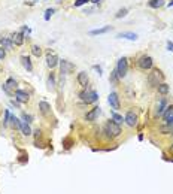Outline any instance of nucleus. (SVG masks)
Here are the masks:
<instances>
[{"mask_svg": "<svg viewBox=\"0 0 173 194\" xmlns=\"http://www.w3.org/2000/svg\"><path fill=\"white\" fill-rule=\"evenodd\" d=\"M163 81H164V75H163V72L158 70V69H154V70L148 75V82H149L151 87H158Z\"/></svg>", "mask_w": 173, "mask_h": 194, "instance_id": "f257e3e1", "label": "nucleus"}, {"mask_svg": "<svg viewBox=\"0 0 173 194\" xmlns=\"http://www.w3.org/2000/svg\"><path fill=\"white\" fill-rule=\"evenodd\" d=\"M105 131L112 139V137H117V136L121 134V127H120V124H117L114 121H108L106 125H105Z\"/></svg>", "mask_w": 173, "mask_h": 194, "instance_id": "f03ea898", "label": "nucleus"}, {"mask_svg": "<svg viewBox=\"0 0 173 194\" xmlns=\"http://www.w3.org/2000/svg\"><path fill=\"white\" fill-rule=\"evenodd\" d=\"M152 64H154V60H152V57H149V55H140V57L137 58V66H139V69H142V70H149V69H152Z\"/></svg>", "mask_w": 173, "mask_h": 194, "instance_id": "7ed1b4c3", "label": "nucleus"}, {"mask_svg": "<svg viewBox=\"0 0 173 194\" xmlns=\"http://www.w3.org/2000/svg\"><path fill=\"white\" fill-rule=\"evenodd\" d=\"M115 70H117L120 78H124L127 75V72H129V60H127V57H123V58L118 60V64H117Z\"/></svg>", "mask_w": 173, "mask_h": 194, "instance_id": "20e7f679", "label": "nucleus"}, {"mask_svg": "<svg viewBox=\"0 0 173 194\" xmlns=\"http://www.w3.org/2000/svg\"><path fill=\"white\" fill-rule=\"evenodd\" d=\"M79 97H81V100L82 102H85L86 105H90V103H96L97 100H99V94L96 93V91H81V94H79Z\"/></svg>", "mask_w": 173, "mask_h": 194, "instance_id": "39448f33", "label": "nucleus"}, {"mask_svg": "<svg viewBox=\"0 0 173 194\" xmlns=\"http://www.w3.org/2000/svg\"><path fill=\"white\" fill-rule=\"evenodd\" d=\"M108 103H109V106H111L114 111H118V109L121 108L120 97H118V94H117V93H111V94H109V97H108Z\"/></svg>", "mask_w": 173, "mask_h": 194, "instance_id": "423d86ee", "label": "nucleus"}, {"mask_svg": "<svg viewBox=\"0 0 173 194\" xmlns=\"http://www.w3.org/2000/svg\"><path fill=\"white\" fill-rule=\"evenodd\" d=\"M57 64H58V57H57L54 52L49 51V52L46 54V66H48L49 69H54Z\"/></svg>", "mask_w": 173, "mask_h": 194, "instance_id": "0eeeda50", "label": "nucleus"}, {"mask_svg": "<svg viewBox=\"0 0 173 194\" xmlns=\"http://www.w3.org/2000/svg\"><path fill=\"white\" fill-rule=\"evenodd\" d=\"M14 96H15V100H18L20 103H27V102H29V99H30L29 93H27V91H24V90H17Z\"/></svg>", "mask_w": 173, "mask_h": 194, "instance_id": "6e6552de", "label": "nucleus"}, {"mask_svg": "<svg viewBox=\"0 0 173 194\" xmlns=\"http://www.w3.org/2000/svg\"><path fill=\"white\" fill-rule=\"evenodd\" d=\"M124 122L127 125H130V127H134L137 124V114H134L133 111H129L127 115L124 116Z\"/></svg>", "mask_w": 173, "mask_h": 194, "instance_id": "1a4fd4ad", "label": "nucleus"}, {"mask_svg": "<svg viewBox=\"0 0 173 194\" xmlns=\"http://www.w3.org/2000/svg\"><path fill=\"white\" fill-rule=\"evenodd\" d=\"M60 67H61V73H64V75H67V73H70L72 70H75V66H73L72 63H69L67 60L60 61Z\"/></svg>", "mask_w": 173, "mask_h": 194, "instance_id": "9d476101", "label": "nucleus"}, {"mask_svg": "<svg viewBox=\"0 0 173 194\" xmlns=\"http://www.w3.org/2000/svg\"><path fill=\"white\" fill-rule=\"evenodd\" d=\"M100 114H102V109H100L99 106H96V108H93V109L85 115V119L86 121H94Z\"/></svg>", "mask_w": 173, "mask_h": 194, "instance_id": "9b49d317", "label": "nucleus"}, {"mask_svg": "<svg viewBox=\"0 0 173 194\" xmlns=\"http://www.w3.org/2000/svg\"><path fill=\"white\" fill-rule=\"evenodd\" d=\"M76 79H78V84H79L81 87H84V88H85L86 85H88V82H90V78H88V73H86V72H79Z\"/></svg>", "mask_w": 173, "mask_h": 194, "instance_id": "f8f14e48", "label": "nucleus"}, {"mask_svg": "<svg viewBox=\"0 0 173 194\" xmlns=\"http://www.w3.org/2000/svg\"><path fill=\"white\" fill-rule=\"evenodd\" d=\"M12 43L17 45V46H21L24 43V33L23 32H17L14 36H12Z\"/></svg>", "mask_w": 173, "mask_h": 194, "instance_id": "ddd939ff", "label": "nucleus"}, {"mask_svg": "<svg viewBox=\"0 0 173 194\" xmlns=\"http://www.w3.org/2000/svg\"><path fill=\"white\" fill-rule=\"evenodd\" d=\"M166 99H160L158 100V103H157V106H155V114L157 115H163L164 114V109H167L166 108Z\"/></svg>", "mask_w": 173, "mask_h": 194, "instance_id": "4468645a", "label": "nucleus"}, {"mask_svg": "<svg viewBox=\"0 0 173 194\" xmlns=\"http://www.w3.org/2000/svg\"><path fill=\"white\" fill-rule=\"evenodd\" d=\"M118 39H129V40H137V35L133 32H121L117 35Z\"/></svg>", "mask_w": 173, "mask_h": 194, "instance_id": "2eb2a0df", "label": "nucleus"}, {"mask_svg": "<svg viewBox=\"0 0 173 194\" xmlns=\"http://www.w3.org/2000/svg\"><path fill=\"white\" fill-rule=\"evenodd\" d=\"M39 111H41V114L45 116L49 115V112H51V106H49V103L48 102H39Z\"/></svg>", "mask_w": 173, "mask_h": 194, "instance_id": "dca6fc26", "label": "nucleus"}, {"mask_svg": "<svg viewBox=\"0 0 173 194\" xmlns=\"http://www.w3.org/2000/svg\"><path fill=\"white\" fill-rule=\"evenodd\" d=\"M21 64L24 66V69H26L27 72H32V70H33V64H32V61H30V57L23 55V57H21Z\"/></svg>", "mask_w": 173, "mask_h": 194, "instance_id": "f3484780", "label": "nucleus"}, {"mask_svg": "<svg viewBox=\"0 0 173 194\" xmlns=\"http://www.w3.org/2000/svg\"><path fill=\"white\" fill-rule=\"evenodd\" d=\"M20 130H21V133L24 134V136H30L33 131H32V128H30V125L26 122V121H20Z\"/></svg>", "mask_w": 173, "mask_h": 194, "instance_id": "a211bd4d", "label": "nucleus"}, {"mask_svg": "<svg viewBox=\"0 0 173 194\" xmlns=\"http://www.w3.org/2000/svg\"><path fill=\"white\" fill-rule=\"evenodd\" d=\"M112 30V27L111 26H106V27H102V29H96V30H91L90 32V35L91 36H97V35H105V33H108V32H111Z\"/></svg>", "mask_w": 173, "mask_h": 194, "instance_id": "6ab92c4d", "label": "nucleus"}, {"mask_svg": "<svg viewBox=\"0 0 173 194\" xmlns=\"http://www.w3.org/2000/svg\"><path fill=\"white\" fill-rule=\"evenodd\" d=\"M0 45H2L3 49H11L12 48V39L6 38V36H2L0 38Z\"/></svg>", "mask_w": 173, "mask_h": 194, "instance_id": "aec40b11", "label": "nucleus"}, {"mask_svg": "<svg viewBox=\"0 0 173 194\" xmlns=\"http://www.w3.org/2000/svg\"><path fill=\"white\" fill-rule=\"evenodd\" d=\"M157 90H158V93H160V94L166 96V94H169V91H170V87H169L166 82H161V84L157 87Z\"/></svg>", "mask_w": 173, "mask_h": 194, "instance_id": "412c9836", "label": "nucleus"}, {"mask_svg": "<svg viewBox=\"0 0 173 194\" xmlns=\"http://www.w3.org/2000/svg\"><path fill=\"white\" fill-rule=\"evenodd\" d=\"M48 90L49 91L55 90V75L54 73H49V76H48Z\"/></svg>", "mask_w": 173, "mask_h": 194, "instance_id": "4be33fe9", "label": "nucleus"}, {"mask_svg": "<svg viewBox=\"0 0 173 194\" xmlns=\"http://www.w3.org/2000/svg\"><path fill=\"white\" fill-rule=\"evenodd\" d=\"M111 118H112V121H114V122H117V124L124 122V118H123V115L117 114V111H112V112H111Z\"/></svg>", "mask_w": 173, "mask_h": 194, "instance_id": "5701e85b", "label": "nucleus"}, {"mask_svg": "<svg viewBox=\"0 0 173 194\" xmlns=\"http://www.w3.org/2000/svg\"><path fill=\"white\" fill-rule=\"evenodd\" d=\"M163 5H164V0H149V2H148V6H149V8H154V9L161 8Z\"/></svg>", "mask_w": 173, "mask_h": 194, "instance_id": "b1692460", "label": "nucleus"}, {"mask_svg": "<svg viewBox=\"0 0 173 194\" xmlns=\"http://www.w3.org/2000/svg\"><path fill=\"white\" fill-rule=\"evenodd\" d=\"M32 54L39 58V57L42 55V48H41L39 45H32Z\"/></svg>", "mask_w": 173, "mask_h": 194, "instance_id": "393cba45", "label": "nucleus"}, {"mask_svg": "<svg viewBox=\"0 0 173 194\" xmlns=\"http://www.w3.org/2000/svg\"><path fill=\"white\" fill-rule=\"evenodd\" d=\"M5 84H6L11 90H15V88H17V79H15V78H8V81H6Z\"/></svg>", "mask_w": 173, "mask_h": 194, "instance_id": "a878e982", "label": "nucleus"}, {"mask_svg": "<svg viewBox=\"0 0 173 194\" xmlns=\"http://www.w3.org/2000/svg\"><path fill=\"white\" fill-rule=\"evenodd\" d=\"M9 122L12 124V127H14V128H18V130H20V119H18V118H17L15 115H11V119H9Z\"/></svg>", "mask_w": 173, "mask_h": 194, "instance_id": "bb28decb", "label": "nucleus"}, {"mask_svg": "<svg viewBox=\"0 0 173 194\" xmlns=\"http://www.w3.org/2000/svg\"><path fill=\"white\" fill-rule=\"evenodd\" d=\"M172 115H173V105H172V106H169V108H167V111L163 114V118H164V121H167V119H169V118H170Z\"/></svg>", "mask_w": 173, "mask_h": 194, "instance_id": "cd10ccee", "label": "nucleus"}, {"mask_svg": "<svg viewBox=\"0 0 173 194\" xmlns=\"http://www.w3.org/2000/svg\"><path fill=\"white\" fill-rule=\"evenodd\" d=\"M9 119H11V114L8 109H5V118H3V127H8L9 125Z\"/></svg>", "mask_w": 173, "mask_h": 194, "instance_id": "c85d7f7f", "label": "nucleus"}, {"mask_svg": "<svg viewBox=\"0 0 173 194\" xmlns=\"http://www.w3.org/2000/svg\"><path fill=\"white\" fill-rule=\"evenodd\" d=\"M55 12V9H52V8H49V9H46L45 11V15H43V18H45V21H49V18L52 17V14Z\"/></svg>", "mask_w": 173, "mask_h": 194, "instance_id": "c756f323", "label": "nucleus"}, {"mask_svg": "<svg viewBox=\"0 0 173 194\" xmlns=\"http://www.w3.org/2000/svg\"><path fill=\"white\" fill-rule=\"evenodd\" d=\"M2 90H3V91H5L8 96H14V94H15V91H14V90H11V88H9L6 84H2Z\"/></svg>", "mask_w": 173, "mask_h": 194, "instance_id": "7c9ffc66", "label": "nucleus"}, {"mask_svg": "<svg viewBox=\"0 0 173 194\" xmlns=\"http://www.w3.org/2000/svg\"><path fill=\"white\" fill-rule=\"evenodd\" d=\"M118 73H117V70H114V72H111V78H109V81L112 82V84H117L118 82Z\"/></svg>", "mask_w": 173, "mask_h": 194, "instance_id": "2f4dec72", "label": "nucleus"}, {"mask_svg": "<svg viewBox=\"0 0 173 194\" xmlns=\"http://www.w3.org/2000/svg\"><path fill=\"white\" fill-rule=\"evenodd\" d=\"M127 12H129V9H120L118 12H117V15H115V18H123V17H126L127 15Z\"/></svg>", "mask_w": 173, "mask_h": 194, "instance_id": "473e14b6", "label": "nucleus"}, {"mask_svg": "<svg viewBox=\"0 0 173 194\" xmlns=\"http://www.w3.org/2000/svg\"><path fill=\"white\" fill-rule=\"evenodd\" d=\"M90 0H76L75 3H73V6L75 8H79V6H82V5H85V3H88Z\"/></svg>", "mask_w": 173, "mask_h": 194, "instance_id": "72a5a7b5", "label": "nucleus"}, {"mask_svg": "<svg viewBox=\"0 0 173 194\" xmlns=\"http://www.w3.org/2000/svg\"><path fill=\"white\" fill-rule=\"evenodd\" d=\"M23 119H24L27 124H30V122L33 121V116H32V115H27V114H23Z\"/></svg>", "mask_w": 173, "mask_h": 194, "instance_id": "f704fd0d", "label": "nucleus"}, {"mask_svg": "<svg viewBox=\"0 0 173 194\" xmlns=\"http://www.w3.org/2000/svg\"><path fill=\"white\" fill-rule=\"evenodd\" d=\"M5 57H6V51L0 46V60H5Z\"/></svg>", "mask_w": 173, "mask_h": 194, "instance_id": "c9c22d12", "label": "nucleus"}, {"mask_svg": "<svg viewBox=\"0 0 173 194\" xmlns=\"http://www.w3.org/2000/svg\"><path fill=\"white\" fill-rule=\"evenodd\" d=\"M167 49H169L170 52H173V42H170V40L167 42Z\"/></svg>", "mask_w": 173, "mask_h": 194, "instance_id": "e433bc0d", "label": "nucleus"}, {"mask_svg": "<svg viewBox=\"0 0 173 194\" xmlns=\"http://www.w3.org/2000/svg\"><path fill=\"white\" fill-rule=\"evenodd\" d=\"M64 143H66V145H64V148H70V146H72V145H70V139H66V140H64Z\"/></svg>", "mask_w": 173, "mask_h": 194, "instance_id": "4c0bfd02", "label": "nucleus"}, {"mask_svg": "<svg viewBox=\"0 0 173 194\" xmlns=\"http://www.w3.org/2000/svg\"><path fill=\"white\" fill-rule=\"evenodd\" d=\"M35 136H36V137H41V136H42V131H41V130H36V131H35Z\"/></svg>", "mask_w": 173, "mask_h": 194, "instance_id": "58836bf2", "label": "nucleus"}, {"mask_svg": "<svg viewBox=\"0 0 173 194\" xmlns=\"http://www.w3.org/2000/svg\"><path fill=\"white\" fill-rule=\"evenodd\" d=\"M94 69L99 72V75H102V67H100V66H94Z\"/></svg>", "mask_w": 173, "mask_h": 194, "instance_id": "ea45409f", "label": "nucleus"}, {"mask_svg": "<svg viewBox=\"0 0 173 194\" xmlns=\"http://www.w3.org/2000/svg\"><path fill=\"white\" fill-rule=\"evenodd\" d=\"M90 2H91V3H102L103 0H90Z\"/></svg>", "mask_w": 173, "mask_h": 194, "instance_id": "a19ab883", "label": "nucleus"}, {"mask_svg": "<svg viewBox=\"0 0 173 194\" xmlns=\"http://www.w3.org/2000/svg\"><path fill=\"white\" fill-rule=\"evenodd\" d=\"M169 6H173V2H170V3H169Z\"/></svg>", "mask_w": 173, "mask_h": 194, "instance_id": "79ce46f5", "label": "nucleus"}, {"mask_svg": "<svg viewBox=\"0 0 173 194\" xmlns=\"http://www.w3.org/2000/svg\"><path fill=\"white\" fill-rule=\"evenodd\" d=\"M172 151H173V145H172Z\"/></svg>", "mask_w": 173, "mask_h": 194, "instance_id": "37998d69", "label": "nucleus"}]
</instances>
